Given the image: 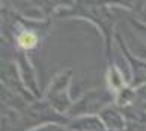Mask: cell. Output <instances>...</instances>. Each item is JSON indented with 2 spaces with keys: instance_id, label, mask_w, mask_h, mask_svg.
I'll list each match as a JSON object with an SVG mask.
<instances>
[{
  "instance_id": "7a4b0ae2",
  "label": "cell",
  "mask_w": 146,
  "mask_h": 131,
  "mask_svg": "<svg viewBox=\"0 0 146 131\" xmlns=\"http://www.w3.org/2000/svg\"><path fill=\"white\" fill-rule=\"evenodd\" d=\"M35 41H36V38L33 35H30V33H24V35H21L20 36V44L23 47H33L35 45Z\"/></svg>"
},
{
  "instance_id": "6da1fadb",
  "label": "cell",
  "mask_w": 146,
  "mask_h": 131,
  "mask_svg": "<svg viewBox=\"0 0 146 131\" xmlns=\"http://www.w3.org/2000/svg\"><path fill=\"white\" fill-rule=\"evenodd\" d=\"M104 114V121H106V124L109 125L110 128H122V121H121V118H119V114L116 113V112H113V110H107V112H104L102 113Z\"/></svg>"
},
{
  "instance_id": "3957f363",
  "label": "cell",
  "mask_w": 146,
  "mask_h": 131,
  "mask_svg": "<svg viewBox=\"0 0 146 131\" xmlns=\"http://www.w3.org/2000/svg\"><path fill=\"white\" fill-rule=\"evenodd\" d=\"M38 131H65V130H60V127H47V128H41V130H38Z\"/></svg>"
}]
</instances>
